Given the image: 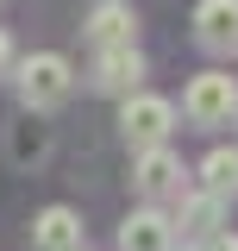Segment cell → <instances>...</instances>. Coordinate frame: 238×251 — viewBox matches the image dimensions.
Masks as SVG:
<instances>
[{"instance_id":"obj_5","label":"cell","mask_w":238,"mask_h":251,"mask_svg":"<svg viewBox=\"0 0 238 251\" xmlns=\"http://www.w3.org/2000/svg\"><path fill=\"white\" fill-rule=\"evenodd\" d=\"M194 44L207 57H232L238 50V0H201L194 6Z\"/></svg>"},{"instance_id":"obj_14","label":"cell","mask_w":238,"mask_h":251,"mask_svg":"<svg viewBox=\"0 0 238 251\" xmlns=\"http://www.w3.org/2000/svg\"><path fill=\"white\" fill-rule=\"evenodd\" d=\"M6 69H13V38L0 31V75H6Z\"/></svg>"},{"instance_id":"obj_16","label":"cell","mask_w":238,"mask_h":251,"mask_svg":"<svg viewBox=\"0 0 238 251\" xmlns=\"http://www.w3.org/2000/svg\"><path fill=\"white\" fill-rule=\"evenodd\" d=\"M232 126H238V120H232Z\"/></svg>"},{"instance_id":"obj_4","label":"cell","mask_w":238,"mask_h":251,"mask_svg":"<svg viewBox=\"0 0 238 251\" xmlns=\"http://www.w3.org/2000/svg\"><path fill=\"white\" fill-rule=\"evenodd\" d=\"M132 182L144 201H182L188 195V170H182V157L169 145H157V151H138L132 157Z\"/></svg>"},{"instance_id":"obj_2","label":"cell","mask_w":238,"mask_h":251,"mask_svg":"<svg viewBox=\"0 0 238 251\" xmlns=\"http://www.w3.org/2000/svg\"><path fill=\"white\" fill-rule=\"evenodd\" d=\"M169 132H176V100L144 94V88L119 100V138H125L132 151H157V145H169Z\"/></svg>"},{"instance_id":"obj_10","label":"cell","mask_w":238,"mask_h":251,"mask_svg":"<svg viewBox=\"0 0 238 251\" xmlns=\"http://www.w3.org/2000/svg\"><path fill=\"white\" fill-rule=\"evenodd\" d=\"M31 245L38 251H82V214L75 207H44V214L31 220Z\"/></svg>"},{"instance_id":"obj_9","label":"cell","mask_w":238,"mask_h":251,"mask_svg":"<svg viewBox=\"0 0 238 251\" xmlns=\"http://www.w3.org/2000/svg\"><path fill=\"white\" fill-rule=\"evenodd\" d=\"M219 220H226V201H219V195H207V188H188V195L176 201V232L201 239V245L219 232Z\"/></svg>"},{"instance_id":"obj_15","label":"cell","mask_w":238,"mask_h":251,"mask_svg":"<svg viewBox=\"0 0 238 251\" xmlns=\"http://www.w3.org/2000/svg\"><path fill=\"white\" fill-rule=\"evenodd\" d=\"M82 251H88V245H82Z\"/></svg>"},{"instance_id":"obj_3","label":"cell","mask_w":238,"mask_h":251,"mask_svg":"<svg viewBox=\"0 0 238 251\" xmlns=\"http://www.w3.org/2000/svg\"><path fill=\"white\" fill-rule=\"evenodd\" d=\"M182 113L194 126H232L238 120V75H226V69H201L188 88H182Z\"/></svg>"},{"instance_id":"obj_11","label":"cell","mask_w":238,"mask_h":251,"mask_svg":"<svg viewBox=\"0 0 238 251\" xmlns=\"http://www.w3.org/2000/svg\"><path fill=\"white\" fill-rule=\"evenodd\" d=\"M201 188L207 195H238V145H213L207 157H201Z\"/></svg>"},{"instance_id":"obj_7","label":"cell","mask_w":238,"mask_h":251,"mask_svg":"<svg viewBox=\"0 0 238 251\" xmlns=\"http://www.w3.org/2000/svg\"><path fill=\"white\" fill-rule=\"evenodd\" d=\"M88 38H94V50H132L138 44V13L125 0H100L88 13Z\"/></svg>"},{"instance_id":"obj_6","label":"cell","mask_w":238,"mask_h":251,"mask_svg":"<svg viewBox=\"0 0 238 251\" xmlns=\"http://www.w3.org/2000/svg\"><path fill=\"white\" fill-rule=\"evenodd\" d=\"M119 251H176V220L163 207H132L119 226Z\"/></svg>"},{"instance_id":"obj_13","label":"cell","mask_w":238,"mask_h":251,"mask_svg":"<svg viewBox=\"0 0 238 251\" xmlns=\"http://www.w3.org/2000/svg\"><path fill=\"white\" fill-rule=\"evenodd\" d=\"M201 251H238V232H226V226H219V232H213Z\"/></svg>"},{"instance_id":"obj_8","label":"cell","mask_w":238,"mask_h":251,"mask_svg":"<svg viewBox=\"0 0 238 251\" xmlns=\"http://www.w3.org/2000/svg\"><path fill=\"white\" fill-rule=\"evenodd\" d=\"M138 82H144V57H138V44L132 50H100L94 57V88L100 94H138Z\"/></svg>"},{"instance_id":"obj_1","label":"cell","mask_w":238,"mask_h":251,"mask_svg":"<svg viewBox=\"0 0 238 251\" xmlns=\"http://www.w3.org/2000/svg\"><path fill=\"white\" fill-rule=\"evenodd\" d=\"M13 82H19L25 113H50V107H63V100L75 94V69H69V57H57V50H31Z\"/></svg>"},{"instance_id":"obj_12","label":"cell","mask_w":238,"mask_h":251,"mask_svg":"<svg viewBox=\"0 0 238 251\" xmlns=\"http://www.w3.org/2000/svg\"><path fill=\"white\" fill-rule=\"evenodd\" d=\"M6 157L13 163H44L50 157V126H38V113H25V120L6 132Z\"/></svg>"}]
</instances>
